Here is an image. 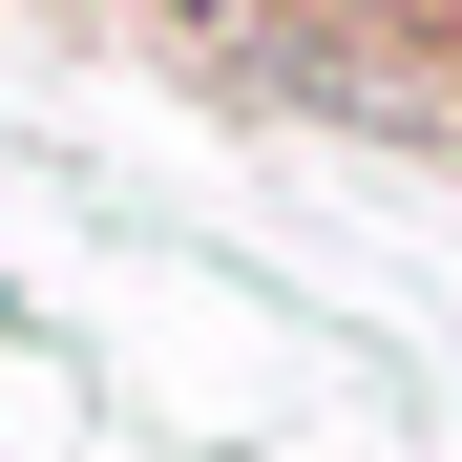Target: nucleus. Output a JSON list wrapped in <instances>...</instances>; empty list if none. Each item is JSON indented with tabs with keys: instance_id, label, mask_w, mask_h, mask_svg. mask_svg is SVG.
I'll return each mask as SVG.
<instances>
[{
	"instance_id": "obj_1",
	"label": "nucleus",
	"mask_w": 462,
	"mask_h": 462,
	"mask_svg": "<svg viewBox=\"0 0 462 462\" xmlns=\"http://www.w3.org/2000/svg\"><path fill=\"white\" fill-rule=\"evenodd\" d=\"M0 337H22V294H0Z\"/></svg>"
}]
</instances>
